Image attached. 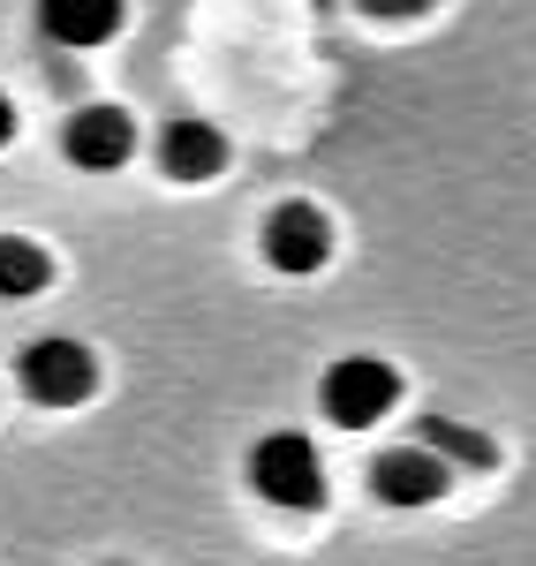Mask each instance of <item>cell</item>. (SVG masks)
<instances>
[{
  "label": "cell",
  "instance_id": "obj_6",
  "mask_svg": "<svg viewBox=\"0 0 536 566\" xmlns=\"http://www.w3.org/2000/svg\"><path fill=\"white\" fill-rule=\"evenodd\" d=\"M61 151L84 175H114V167H129V151H136V122L122 106H76L61 122Z\"/></svg>",
  "mask_w": 536,
  "mask_h": 566
},
{
  "label": "cell",
  "instance_id": "obj_12",
  "mask_svg": "<svg viewBox=\"0 0 536 566\" xmlns=\"http://www.w3.org/2000/svg\"><path fill=\"white\" fill-rule=\"evenodd\" d=\"M8 144H15V98L0 91V151H8Z\"/></svg>",
  "mask_w": 536,
  "mask_h": 566
},
{
  "label": "cell",
  "instance_id": "obj_3",
  "mask_svg": "<svg viewBox=\"0 0 536 566\" xmlns=\"http://www.w3.org/2000/svg\"><path fill=\"white\" fill-rule=\"evenodd\" d=\"M15 386L31 392L39 408H84L91 392H98V355H91L84 340H69V333L31 340L23 363H15Z\"/></svg>",
  "mask_w": 536,
  "mask_h": 566
},
{
  "label": "cell",
  "instance_id": "obj_8",
  "mask_svg": "<svg viewBox=\"0 0 536 566\" xmlns=\"http://www.w3.org/2000/svg\"><path fill=\"white\" fill-rule=\"evenodd\" d=\"M129 23V0H39V31L61 53H91Z\"/></svg>",
  "mask_w": 536,
  "mask_h": 566
},
{
  "label": "cell",
  "instance_id": "obj_9",
  "mask_svg": "<svg viewBox=\"0 0 536 566\" xmlns=\"http://www.w3.org/2000/svg\"><path fill=\"white\" fill-rule=\"evenodd\" d=\"M53 287V258L31 234H0V303H31Z\"/></svg>",
  "mask_w": 536,
  "mask_h": 566
},
{
  "label": "cell",
  "instance_id": "obj_1",
  "mask_svg": "<svg viewBox=\"0 0 536 566\" xmlns=\"http://www.w3.org/2000/svg\"><path fill=\"white\" fill-rule=\"evenodd\" d=\"M250 491L280 514H317L325 506V461L303 431H265L250 446Z\"/></svg>",
  "mask_w": 536,
  "mask_h": 566
},
{
  "label": "cell",
  "instance_id": "obj_2",
  "mask_svg": "<svg viewBox=\"0 0 536 566\" xmlns=\"http://www.w3.org/2000/svg\"><path fill=\"white\" fill-rule=\"evenodd\" d=\"M317 408H325L340 431H370V423H386V416L401 408V370H393L386 355H340V363L325 370V386H317Z\"/></svg>",
  "mask_w": 536,
  "mask_h": 566
},
{
  "label": "cell",
  "instance_id": "obj_4",
  "mask_svg": "<svg viewBox=\"0 0 536 566\" xmlns=\"http://www.w3.org/2000/svg\"><path fill=\"white\" fill-rule=\"evenodd\" d=\"M333 258V219L317 212L311 197H287V205H272L265 212V264L272 272H317V264Z\"/></svg>",
  "mask_w": 536,
  "mask_h": 566
},
{
  "label": "cell",
  "instance_id": "obj_11",
  "mask_svg": "<svg viewBox=\"0 0 536 566\" xmlns=\"http://www.w3.org/2000/svg\"><path fill=\"white\" fill-rule=\"evenodd\" d=\"M362 15H378V23H401V15H431L439 0H356Z\"/></svg>",
  "mask_w": 536,
  "mask_h": 566
},
{
  "label": "cell",
  "instance_id": "obj_10",
  "mask_svg": "<svg viewBox=\"0 0 536 566\" xmlns=\"http://www.w3.org/2000/svg\"><path fill=\"white\" fill-rule=\"evenodd\" d=\"M423 446H439L453 469H498V446L484 431H469V423H446V416H423Z\"/></svg>",
  "mask_w": 536,
  "mask_h": 566
},
{
  "label": "cell",
  "instance_id": "obj_7",
  "mask_svg": "<svg viewBox=\"0 0 536 566\" xmlns=\"http://www.w3.org/2000/svg\"><path fill=\"white\" fill-rule=\"evenodd\" d=\"M227 159H234V151H227V129L197 122V114H181V122L159 129V175L167 181H220Z\"/></svg>",
  "mask_w": 536,
  "mask_h": 566
},
{
  "label": "cell",
  "instance_id": "obj_5",
  "mask_svg": "<svg viewBox=\"0 0 536 566\" xmlns=\"http://www.w3.org/2000/svg\"><path fill=\"white\" fill-rule=\"evenodd\" d=\"M446 476H453V461L416 438V446H393V453L370 461V499L378 506H431V499H446Z\"/></svg>",
  "mask_w": 536,
  "mask_h": 566
}]
</instances>
